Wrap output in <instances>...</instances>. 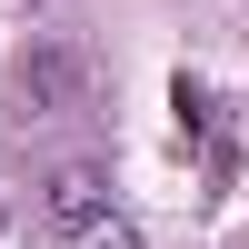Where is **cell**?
<instances>
[{
	"label": "cell",
	"mask_w": 249,
	"mask_h": 249,
	"mask_svg": "<svg viewBox=\"0 0 249 249\" xmlns=\"http://www.w3.org/2000/svg\"><path fill=\"white\" fill-rule=\"evenodd\" d=\"M40 210H50V230H100V219H110V170H100V160H60L50 179H40Z\"/></svg>",
	"instance_id": "obj_2"
},
{
	"label": "cell",
	"mask_w": 249,
	"mask_h": 249,
	"mask_svg": "<svg viewBox=\"0 0 249 249\" xmlns=\"http://www.w3.org/2000/svg\"><path fill=\"white\" fill-rule=\"evenodd\" d=\"M170 110H179V140H199V130H210V90H199L190 70L170 80Z\"/></svg>",
	"instance_id": "obj_3"
},
{
	"label": "cell",
	"mask_w": 249,
	"mask_h": 249,
	"mask_svg": "<svg viewBox=\"0 0 249 249\" xmlns=\"http://www.w3.org/2000/svg\"><path fill=\"white\" fill-rule=\"evenodd\" d=\"M70 110H90V60L70 40H40L20 60V120H70Z\"/></svg>",
	"instance_id": "obj_1"
},
{
	"label": "cell",
	"mask_w": 249,
	"mask_h": 249,
	"mask_svg": "<svg viewBox=\"0 0 249 249\" xmlns=\"http://www.w3.org/2000/svg\"><path fill=\"white\" fill-rule=\"evenodd\" d=\"M80 249H140V230H130V219L110 210V219H100V230H80Z\"/></svg>",
	"instance_id": "obj_4"
}]
</instances>
